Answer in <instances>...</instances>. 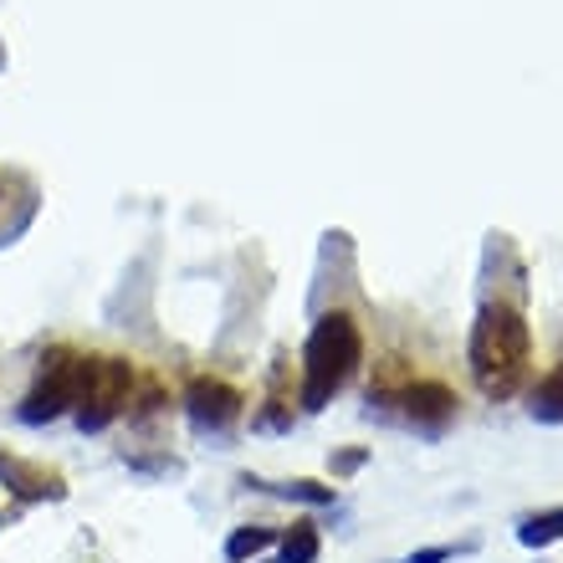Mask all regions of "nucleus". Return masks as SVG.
Segmentation results:
<instances>
[{
	"label": "nucleus",
	"instance_id": "nucleus-1",
	"mask_svg": "<svg viewBox=\"0 0 563 563\" xmlns=\"http://www.w3.org/2000/svg\"><path fill=\"white\" fill-rule=\"evenodd\" d=\"M528 358H533V333H528V318L507 302H487L476 312L472 328V374L476 389L487 400H512L528 379Z\"/></svg>",
	"mask_w": 563,
	"mask_h": 563
},
{
	"label": "nucleus",
	"instance_id": "nucleus-2",
	"mask_svg": "<svg viewBox=\"0 0 563 563\" xmlns=\"http://www.w3.org/2000/svg\"><path fill=\"white\" fill-rule=\"evenodd\" d=\"M364 358V333L349 312H323L302 349V410H323Z\"/></svg>",
	"mask_w": 563,
	"mask_h": 563
},
{
	"label": "nucleus",
	"instance_id": "nucleus-3",
	"mask_svg": "<svg viewBox=\"0 0 563 563\" xmlns=\"http://www.w3.org/2000/svg\"><path fill=\"white\" fill-rule=\"evenodd\" d=\"M129 389H134V364H123V358H88L82 395H77V426L103 430L108 420H119L123 405H129Z\"/></svg>",
	"mask_w": 563,
	"mask_h": 563
},
{
	"label": "nucleus",
	"instance_id": "nucleus-4",
	"mask_svg": "<svg viewBox=\"0 0 563 563\" xmlns=\"http://www.w3.org/2000/svg\"><path fill=\"white\" fill-rule=\"evenodd\" d=\"M82 369H88V358H77L73 349H52V354L42 358V374H36L26 405H21V420H26V426H42V420H57L67 405H77V395H82Z\"/></svg>",
	"mask_w": 563,
	"mask_h": 563
},
{
	"label": "nucleus",
	"instance_id": "nucleus-5",
	"mask_svg": "<svg viewBox=\"0 0 563 563\" xmlns=\"http://www.w3.org/2000/svg\"><path fill=\"white\" fill-rule=\"evenodd\" d=\"M241 389L225 385V379H210V374H200V379H190V389H185V410H190V420L200 430H225L241 420Z\"/></svg>",
	"mask_w": 563,
	"mask_h": 563
},
{
	"label": "nucleus",
	"instance_id": "nucleus-6",
	"mask_svg": "<svg viewBox=\"0 0 563 563\" xmlns=\"http://www.w3.org/2000/svg\"><path fill=\"white\" fill-rule=\"evenodd\" d=\"M400 405H405V416L416 420L420 430H441L445 420L456 416V395H451L441 379H416V385L400 395Z\"/></svg>",
	"mask_w": 563,
	"mask_h": 563
},
{
	"label": "nucleus",
	"instance_id": "nucleus-7",
	"mask_svg": "<svg viewBox=\"0 0 563 563\" xmlns=\"http://www.w3.org/2000/svg\"><path fill=\"white\" fill-rule=\"evenodd\" d=\"M0 476H5V482H11L21 497H62V482H57V476L36 472V466H21V461H11V456H0Z\"/></svg>",
	"mask_w": 563,
	"mask_h": 563
},
{
	"label": "nucleus",
	"instance_id": "nucleus-8",
	"mask_svg": "<svg viewBox=\"0 0 563 563\" xmlns=\"http://www.w3.org/2000/svg\"><path fill=\"white\" fill-rule=\"evenodd\" d=\"M528 410H533V420H543V426H563V364H553V369L538 379Z\"/></svg>",
	"mask_w": 563,
	"mask_h": 563
},
{
	"label": "nucleus",
	"instance_id": "nucleus-9",
	"mask_svg": "<svg viewBox=\"0 0 563 563\" xmlns=\"http://www.w3.org/2000/svg\"><path fill=\"white\" fill-rule=\"evenodd\" d=\"M563 538V507H549V512H533V518H522L518 528V543L522 549H549Z\"/></svg>",
	"mask_w": 563,
	"mask_h": 563
},
{
	"label": "nucleus",
	"instance_id": "nucleus-10",
	"mask_svg": "<svg viewBox=\"0 0 563 563\" xmlns=\"http://www.w3.org/2000/svg\"><path fill=\"white\" fill-rule=\"evenodd\" d=\"M318 559V528L312 522H292L282 538V559L277 563H312Z\"/></svg>",
	"mask_w": 563,
	"mask_h": 563
},
{
	"label": "nucleus",
	"instance_id": "nucleus-11",
	"mask_svg": "<svg viewBox=\"0 0 563 563\" xmlns=\"http://www.w3.org/2000/svg\"><path fill=\"white\" fill-rule=\"evenodd\" d=\"M272 543H277V533H272V528H236V533H231V543H225V559L246 563L252 553L272 549Z\"/></svg>",
	"mask_w": 563,
	"mask_h": 563
},
{
	"label": "nucleus",
	"instance_id": "nucleus-12",
	"mask_svg": "<svg viewBox=\"0 0 563 563\" xmlns=\"http://www.w3.org/2000/svg\"><path fill=\"white\" fill-rule=\"evenodd\" d=\"M277 497H297V503H333V487H318V482H287V487H267Z\"/></svg>",
	"mask_w": 563,
	"mask_h": 563
},
{
	"label": "nucleus",
	"instance_id": "nucleus-13",
	"mask_svg": "<svg viewBox=\"0 0 563 563\" xmlns=\"http://www.w3.org/2000/svg\"><path fill=\"white\" fill-rule=\"evenodd\" d=\"M451 553H456V549H420V553H410L405 563H445Z\"/></svg>",
	"mask_w": 563,
	"mask_h": 563
}]
</instances>
